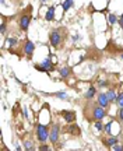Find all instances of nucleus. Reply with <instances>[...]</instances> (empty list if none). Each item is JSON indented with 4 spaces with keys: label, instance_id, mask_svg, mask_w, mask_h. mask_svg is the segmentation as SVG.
<instances>
[{
    "label": "nucleus",
    "instance_id": "obj_6",
    "mask_svg": "<svg viewBox=\"0 0 123 151\" xmlns=\"http://www.w3.org/2000/svg\"><path fill=\"white\" fill-rule=\"evenodd\" d=\"M30 24H31V16H30V14L21 16V18H20V28H21L23 31H27L28 27H30Z\"/></svg>",
    "mask_w": 123,
    "mask_h": 151
},
{
    "label": "nucleus",
    "instance_id": "obj_30",
    "mask_svg": "<svg viewBox=\"0 0 123 151\" xmlns=\"http://www.w3.org/2000/svg\"><path fill=\"white\" fill-rule=\"evenodd\" d=\"M24 118H28V111H27V108H24Z\"/></svg>",
    "mask_w": 123,
    "mask_h": 151
},
{
    "label": "nucleus",
    "instance_id": "obj_22",
    "mask_svg": "<svg viewBox=\"0 0 123 151\" xmlns=\"http://www.w3.org/2000/svg\"><path fill=\"white\" fill-rule=\"evenodd\" d=\"M116 103H118V106H119V108H123V94H119V95H118Z\"/></svg>",
    "mask_w": 123,
    "mask_h": 151
},
{
    "label": "nucleus",
    "instance_id": "obj_23",
    "mask_svg": "<svg viewBox=\"0 0 123 151\" xmlns=\"http://www.w3.org/2000/svg\"><path fill=\"white\" fill-rule=\"evenodd\" d=\"M113 151H123V144H119V143H116L115 145H112L111 147Z\"/></svg>",
    "mask_w": 123,
    "mask_h": 151
},
{
    "label": "nucleus",
    "instance_id": "obj_29",
    "mask_svg": "<svg viewBox=\"0 0 123 151\" xmlns=\"http://www.w3.org/2000/svg\"><path fill=\"white\" fill-rule=\"evenodd\" d=\"M71 39H73V42H76V41H78V39H80V37H78V35H74V37L71 38Z\"/></svg>",
    "mask_w": 123,
    "mask_h": 151
},
{
    "label": "nucleus",
    "instance_id": "obj_3",
    "mask_svg": "<svg viewBox=\"0 0 123 151\" xmlns=\"http://www.w3.org/2000/svg\"><path fill=\"white\" fill-rule=\"evenodd\" d=\"M53 57L50 56L48 59H45L41 64H35V69L38 70V72H50V70H53V60H52Z\"/></svg>",
    "mask_w": 123,
    "mask_h": 151
},
{
    "label": "nucleus",
    "instance_id": "obj_27",
    "mask_svg": "<svg viewBox=\"0 0 123 151\" xmlns=\"http://www.w3.org/2000/svg\"><path fill=\"white\" fill-rule=\"evenodd\" d=\"M118 118L120 122H123V108H119V113H118Z\"/></svg>",
    "mask_w": 123,
    "mask_h": 151
},
{
    "label": "nucleus",
    "instance_id": "obj_24",
    "mask_svg": "<svg viewBox=\"0 0 123 151\" xmlns=\"http://www.w3.org/2000/svg\"><path fill=\"white\" fill-rule=\"evenodd\" d=\"M7 45L8 46H14V45H17V39L16 38H7Z\"/></svg>",
    "mask_w": 123,
    "mask_h": 151
},
{
    "label": "nucleus",
    "instance_id": "obj_12",
    "mask_svg": "<svg viewBox=\"0 0 123 151\" xmlns=\"http://www.w3.org/2000/svg\"><path fill=\"white\" fill-rule=\"evenodd\" d=\"M55 8H56V6H50L48 8V13L45 16V20L46 21H53V18H55Z\"/></svg>",
    "mask_w": 123,
    "mask_h": 151
},
{
    "label": "nucleus",
    "instance_id": "obj_33",
    "mask_svg": "<svg viewBox=\"0 0 123 151\" xmlns=\"http://www.w3.org/2000/svg\"><path fill=\"white\" fill-rule=\"evenodd\" d=\"M120 27H122V30H123V23H122V24H120Z\"/></svg>",
    "mask_w": 123,
    "mask_h": 151
},
{
    "label": "nucleus",
    "instance_id": "obj_16",
    "mask_svg": "<svg viewBox=\"0 0 123 151\" xmlns=\"http://www.w3.org/2000/svg\"><path fill=\"white\" fill-rule=\"evenodd\" d=\"M62 7H63V10H69L70 7H73V0H65L63 3H62Z\"/></svg>",
    "mask_w": 123,
    "mask_h": 151
},
{
    "label": "nucleus",
    "instance_id": "obj_1",
    "mask_svg": "<svg viewBox=\"0 0 123 151\" xmlns=\"http://www.w3.org/2000/svg\"><path fill=\"white\" fill-rule=\"evenodd\" d=\"M107 116V111L105 108H102L98 102L97 103H91V111H90V116H87L88 119L92 120H102Z\"/></svg>",
    "mask_w": 123,
    "mask_h": 151
},
{
    "label": "nucleus",
    "instance_id": "obj_13",
    "mask_svg": "<svg viewBox=\"0 0 123 151\" xmlns=\"http://www.w3.org/2000/svg\"><path fill=\"white\" fill-rule=\"evenodd\" d=\"M116 143H119V139L118 137H108L104 140V144L107 145V147H112V145H115Z\"/></svg>",
    "mask_w": 123,
    "mask_h": 151
},
{
    "label": "nucleus",
    "instance_id": "obj_10",
    "mask_svg": "<svg viewBox=\"0 0 123 151\" xmlns=\"http://www.w3.org/2000/svg\"><path fill=\"white\" fill-rule=\"evenodd\" d=\"M95 95H97V88L94 87V85H91V87L88 88L85 92H84V98H85V99H88V101H91V99H92Z\"/></svg>",
    "mask_w": 123,
    "mask_h": 151
},
{
    "label": "nucleus",
    "instance_id": "obj_28",
    "mask_svg": "<svg viewBox=\"0 0 123 151\" xmlns=\"http://www.w3.org/2000/svg\"><path fill=\"white\" fill-rule=\"evenodd\" d=\"M0 32H1V34H4V32H6V24H4V23H1V27H0Z\"/></svg>",
    "mask_w": 123,
    "mask_h": 151
},
{
    "label": "nucleus",
    "instance_id": "obj_18",
    "mask_svg": "<svg viewBox=\"0 0 123 151\" xmlns=\"http://www.w3.org/2000/svg\"><path fill=\"white\" fill-rule=\"evenodd\" d=\"M116 21H118V17H116L115 14H109V16H108V23L111 25L116 24Z\"/></svg>",
    "mask_w": 123,
    "mask_h": 151
},
{
    "label": "nucleus",
    "instance_id": "obj_32",
    "mask_svg": "<svg viewBox=\"0 0 123 151\" xmlns=\"http://www.w3.org/2000/svg\"><path fill=\"white\" fill-rule=\"evenodd\" d=\"M120 57H122V60H123V53H122V55H120Z\"/></svg>",
    "mask_w": 123,
    "mask_h": 151
},
{
    "label": "nucleus",
    "instance_id": "obj_17",
    "mask_svg": "<svg viewBox=\"0 0 123 151\" xmlns=\"http://www.w3.org/2000/svg\"><path fill=\"white\" fill-rule=\"evenodd\" d=\"M55 97H58L60 99H69V95L66 94V91H59V92H55Z\"/></svg>",
    "mask_w": 123,
    "mask_h": 151
},
{
    "label": "nucleus",
    "instance_id": "obj_31",
    "mask_svg": "<svg viewBox=\"0 0 123 151\" xmlns=\"http://www.w3.org/2000/svg\"><path fill=\"white\" fill-rule=\"evenodd\" d=\"M45 1H46V0H41V3H45Z\"/></svg>",
    "mask_w": 123,
    "mask_h": 151
},
{
    "label": "nucleus",
    "instance_id": "obj_25",
    "mask_svg": "<svg viewBox=\"0 0 123 151\" xmlns=\"http://www.w3.org/2000/svg\"><path fill=\"white\" fill-rule=\"evenodd\" d=\"M97 84H98L99 88H104V87H108V85H109V83H108V81H105V80H101V81H98Z\"/></svg>",
    "mask_w": 123,
    "mask_h": 151
},
{
    "label": "nucleus",
    "instance_id": "obj_21",
    "mask_svg": "<svg viewBox=\"0 0 123 151\" xmlns=\"http://www.w3.org/2000/svg\"><path fill=\"white\" fill-rule=\"evenodd\" d=\"M24 147H25V150L31 151V150H34V143L32 141H30V140H27V141L24 143Z\"/></svg>",
    "mask_w": 123,
    "mask_h": 151
},
{
    "label": "nucleus",
    "instance_id": "obj_19",
    "mask_svg": "<svg viewBox=\"0 0 123 151\" xmlns=\"http://www.w3.org/2000/svg\"><path fill=\"white\" fill-rule=\"evenodd\" d=\"M94 126H95V129H97V130L102 132V130H104V126H105V125H102V122H101V120H95Z\"/></svg>",
    "mask_w": 123,
    "mask_h": 151
},
{
    "label": "nucleus",
    "instance_id": "obj_9",
    "mask_svg": "<svg viewBox=\"0 0 123 151\" xmlns=\"http://www.w3.org/2000/svg\"><path fill=\"white\" fill-rule=\"evenodd\" d=\"M62 116H63V119L67 122V123H73L74 120H76V112L74 111H62Z\"/></svg>",
    "mask_w": 123,
    "mask_h": 151
},
{
    "label": "nucleus",
    "instance_id": "obj_11",
    "mask_svg": "<svg viewBox=\"0 0 123 151\" xmlns=\"http://www.w3.org/2000/svg\"><path fill=\"white\" fill-rule=\"evenodd\" d=\"M67 132H69L71 136H80V133H81L80 127L77 126V125H70L69 129H67Z\"/></svg>",
    "mask_w": 123,
    "mask_h": 151
},
{
    "label": "nucleus",
    "instance_id": "obj_20",
    "mask_svg": "<svg viewBox=\"0 0 123 151\" xmlns=\"http://www.w3.org/2000/svg\"><path fill=\"white\" fill-rule=\"evenodd\" d=\"M111 130H112V120H111L109 123H107V125L104 126V132H105L107 134H111Z\"/></svg>",
    "mask_w": 123,
    "mask_h": 151
},
{
    "label": "nucleus",
    "instance_id": "obj_2",
    "mask_svg": "<svg viewBox=\"0 0 123 151\" xmlns=\"http://www.w3.org/2000/svg\"><path fill=\"white\" fill-rule=\"evenodd\" d=\"M49 133L50 130L45 125H36V139L41 143H46L49 140Z\"/></svg>",
    "mask_w": 123,
    "mask_h": 151
},
{
    "label": "nucleus",
    "instance_id": "obj_8",
    "mask_svg": "<svg viewBox=\"0 0 123 151\" xmlns=\"http://www.w3.org/2000/svg\"><path fill=\"white\" fill-rule=\"evenodd\" d=\"M34 50H35V43H34L32 41H27V42H25V45H24V53L27 55L28 59L32 56Z\"/></svg>",
    "mask_w": 123,
    "mask_h": 151
},
{
    "label": "nucleus",
    "instance_id": "obj_15",
    "mask_svg": "<svg viewBox=\"0 0 123 151\" xmlns=\"http://www.w3.org/2000/svg\"><path fill=\"white\" fill-rule=\"evenodd\" d=\"M107 95H108V98H109V101H111V102H116L118 95H116L115 90H109V91H107Z\"/></svg>",
    "mask_w": 123,
    "mask_h": 151
},
{
    "label": "nucleus",
    "instance_id": "obj_26",
    "mask_svg": "<svg viewBox=\"0 0 123 151\" xmlns=\"http://www.w3.org/2000/svg\"><path fill=\"white\" fill-rule=\"evenodd\" d=\"M38 150H41V151H49V150H50V147L48 145V144L42 143L41 145H39V148H38Z\"/></svg>",
    "mask_w": 123,
    "mask_h": 151
},
{
    "label": "nucleus",
    "instance_id": "obj_7",
    "mask_svg": "<svg viewBox=\"0 0 123 151\" xmlns=\"http://www.w3.org/2000/svg\"><path fill=\"white\" fill-rule=\"evenodd\" d=\"M97 102L102 106V108H108V105H109V98H108L107 92H99L98 94V98H97Z\"/></svg>",
    "mask_w": 123,
    "mask_h": 151
},
{
    "label": "nucleus",
    "instance_id": "obj_14",
    "mask_svg": "<svg viewBox=\"0 0 123 151\" xmlns=\"http://www.w3.org/2000/svg\"><path fill=\"white\" fill-rule=\"evenodd\" d=\"M59 73H60L62 79H67L71 74V69L70 67H62V69H59Z\"/></svg>",
    "mask_w": 123,
    "mask_h": 151
},
{
    "label": "nucleus",
    "instance_id": "obj_4",
    "mask_svg": "<svg viewBox=\"0 0 123 151\" xmlns=\"http://www.w3.org/2000/svg\"><path fill=\"white\" fill-rule=\"evenodd\" d=\"M62 39H63V37H62V34H60L59 30H55V31H52L49 34V42H50V45H52L53 48H58V46H60Z\"/></svg>",
    "mask_w": 123,
    "mask_h": 151
},
{
    "label": "nucleus",
    "instance_id": "obj_5",
    "mask_svg": "<svg viewBox=\"0 0 123 151\" xmlns=\"http://www.w3.org/2000/svg\"><path fill=\"white\" fill-rule=\"evenodd\" d=\"M59 137H60V126L59 125H53L52 129H50V133H49L50 143L56 144L59 141Z\"/></svg>",
    "mask_w": 123,
    "mask_h": 151
}]
</instances>
